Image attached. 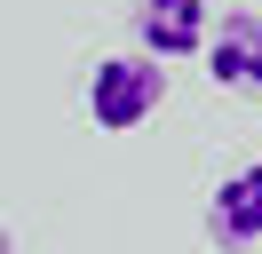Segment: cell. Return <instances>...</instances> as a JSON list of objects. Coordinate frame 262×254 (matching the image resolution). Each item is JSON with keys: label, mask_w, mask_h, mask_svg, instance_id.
I'll list each match as a JSON object with an SVG mask.
<instances>
[{"label": "cell", "mask_w": 262, "mask_h": 254, "mask_svg": "<svg viewBox=\"0 0 262 254\" xmlns=\"http://www.w3.org/2000/svg\"><path fill=\"white\" fill-rule=\"evenodd\" d=\"M167 103V72L159 56H103L96 72H88V119L103 127V135H127V127H143L151 111Z\"/></svg>", "instance_id": "obj_1"}, {"label": "cell", "mask_w": 262, "mask_h": 254, "mask_svg": "<svg viewBox=\"0 0 262 254\" xmlns=\"http://www.w3.org/2000/svg\"><path fill=\"white\" fill-rule=\"evenodd\" d=\"M207 32H214V8H207V0H135V48L159 56V64L207 56Z\"/></svg>", "instance_id": "obj_2"}, {"label": "cell", "mask_w": 262, "mask_h": 254, "mask_svg": "<svg viewBox=\"0 0 262 254\" xmlns=\"http://www.w3.org/2000/svg\"><path fill=\"white\" fill-rule=\"evenodd\" d=\"M207 79L230 95H262V8H223L207 32Z\"/></svg>", "instance_id": "obj_3"}, {"label": "cell", "mask_w": 262, "mask_h": 254, "mask_svg": "<svg viewBox=\"0 0 262 254\" xmlns=\"http://www.w3.org/2000/svg\"><path fill=\"white\" fill-rule=\"evenodd\" d=\"M207 238H214L223 254L262 246V159H246V167H230L223 183H214V199H207Z\"/></svg>", "instance_id": "obj_4"}, {"label": "cell", "mask_w": 262, "mask_h": 254, "mask_svg": "<svg viewBox=\"0 0 262 254\" xmlns=\"http://www.w3.org/2000/svg\"><path fill=\"white\" fill-rule=\"evenodd\" d=\"M0 254H8V222H0Z\"/></svg>", "instance_id": "obj_5"}]
</instances>
